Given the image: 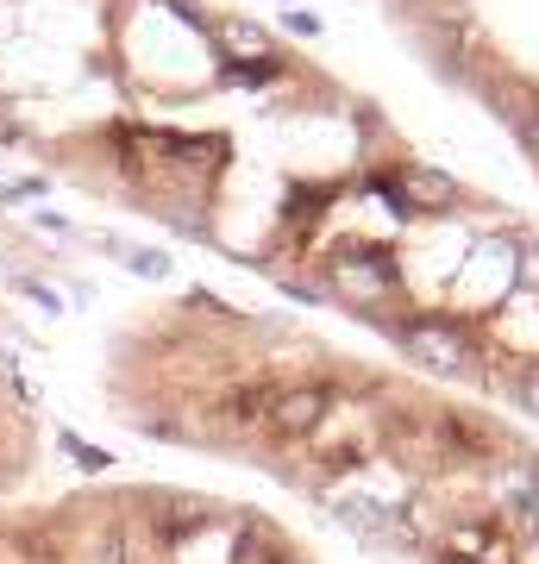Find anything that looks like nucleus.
<instances>
[{
	"instance_id": "1",
	"label": "nucleus",
	"mask_w": 539,
	"mask_h": 564,
	"mask_svg": "<svg viewBox=\"0 0 539 564\" xmlns=\"http://www.w3.org/2000/svg\"><path fill=\"white\" fill-rule=\"evenodd\" d=\"M25 295H32V302H39V307H51V314H57V295H51V289H44V282H25Z\"/></svg>"
}]
</instances>
